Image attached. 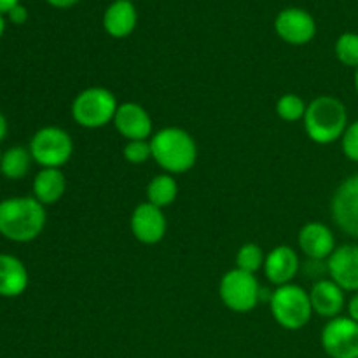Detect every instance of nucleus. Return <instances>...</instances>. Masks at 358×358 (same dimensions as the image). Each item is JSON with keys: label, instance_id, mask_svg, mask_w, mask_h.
<instances>
[{"label": "nucleus", "instance_id": "nucleus-1", "mask_svg": "<svg viewBox=\"0 0 358 358\" xmlns=\"http://www.w3.org/2000/svg\"><path fill=\"white\" fill-rule=\"evenodd\" d=\"M45 208L34 196L0 201V234L14 243H28L41 236L45 227Z\"/></svg>", "mask_w": 358, "mask_h": 358}, {"label": "nucleus", "instance_id": "nucleus-2", "mask_svg": "<svg viewBox=\"0 0 358 358\" xmlns=\"http://www.w3.org/2000/svg\"><path fill=\"white\" fill-rule=\"evenodd\" d=\"M152 159L164 173H185L194 168L198 159V147L194 138L185 129L168 126L159 129L150 138Z\"/></svg>", "mask_w": 358, "mask_h": 358}, {"label": "nucleus", "instance_id": "nucleus-3", "mask_svg": "<svg viewBox=\"0 0 358 358\" xmlns=\"http://www.w3.org/2000/svg\"><path fill=\"white\" fill-rule=\"evenodd\" d=\"M304 131L318 145H329L343 138L348 128V110L339 98L318 96L308 105Z\"/></svg>", "mask_w": 358, "mask_h": 358}, {"label": "nucleus", "instance_id": "nucleus-4", "mask_svg": "<svg viewBox=\"0 0 358 358\" xmlns=\"http://www.w3.org/2000/svg\"><path fill=\"white\" fill-rule=\"evenodd\" d=\"M271 315L280 327L287 331H299L310 324L313 308H311L310 292L296 283L276 287L269 299Z\"/></svg>", "mask_w": 358, "mask_h": 358}, {"label": "nucleus", "instance_id": "nucleus-5", "mask_svg": "<svg viewBox=\"0 0 358 358\" xmlns=\"http://www.w3.org/2000/svg\"><path fill=\"white\" fill-rule=\"evenodd\" d=\"M117 100L107 87H87L72 101V117L86 129H98L110 124L117 112Z\"/></svg>", "mask_w": 358, "mask_h": 358}, {"label": "nucleus", "instance_id": "nucleus-6", "mask_svg": "<svg viewBox=\"0 0 358 358\" xmlns=\"http://www.w3.org/2000/svg\"><path fill=\"white\" fill-rule=\"evenodd\" d=\"M31 159L42 168H62L73 154L72 136L58 126H44L30 140Z\"/></svg>", "mask_w": 358, "mask_h": 358}, {"label": "nucleus", "instance_id": "nucleus-7", "mask_svg": "<svg viewBox=\"0 0 358 358\" xmlns=\"http://www.w3.org/2000/svg\"><path fill=\"white\" fill-rule=\"evenodd\" d=\"M261 287L252 273L234 268L222 276L219 296L226 308L234 313H248L261 301Z\"/></svg>", "mask_w": 358, "mask_h": 358}, {"label": "nucleus", "instance_id": "nucleus-8", "mask_svg": "<svg viewBox=\"0 0 358 358\" xmlns=\"http://www.w3.org/2000/svg\"><path fill=\"white\" fill-rule=\"evenodd\" d=\"M320 343L331 358H358V322L336 317L325 324Z\"/></svg>", "mask_w": 358, "mask_h": 358}, {"label": "nucleus", "instance_id": "nucleus-9", "mask_svg": "<svg viewBox=\"0 0 358 358\" xmlns=\"http://www.w3.org/2000/svg\"><path fill=\"white\" fill-rule=\"evenodd\" d=\"M331 213L343 233L358 240V173L339 184L332 196Z\"/></svg>", "mask_w": 358, "mask_h": 358}, {"label": "nucleus", "instance_id": "nucleus-10", "mask_svg": "<svg viewBox=\"0 0 358 358\" xmlns=\"http://www.w3.org/2000/svg\"><path fill=\"white\" fill-rule=\"evenodd\" d=\"M129 227L131 233L140 243L143 245H156L166 234V217H164L163 208L150 205L149 201L140 203L135 206L129 219Z\"/></svg>", "mask_w": 358, "mask_h": 358}, {"label": "nucleus", "instance_id": "nucleus-11", "mask_svg": "<svg viewBox=\"0 0 358 358\" xmlns=\"http://www.w3.org/2000/svg\"><path fill=\"white\" fill-rule=\"evenodd\" d=\"M331 280L345 292H358V245H343L327 259Z\"/></svg>", "mask_w": 358, "mask_h": 358}, {"label": "nucleus", "instance_id": "nucleus-12", "mask_svg": "<svg viewBox=\"0 0 358 358\" xmlns=\"http://www.w3.org/2000/svg\"><path fill=\"white\" fill-rule=\"evenodd\" d=\"M275 30L285 42L294 45L308 44L317 34V24L310 13L303 9H285L275 21Z\"/></svg>", "mask_w": 358, "mask_h": 358}, {"label": "nucleus", "instance_id": "nucleus-13", "mask_svg": "<svg viewBox=\"0 0 358 358\" xmlns=\"http://www.w3.org/2000/svg\"><path fill=\"white\" fill-rule=\"evenodd\" d=\"M114 126L119 135L126 140H149L152 135V119L142 105L126 101L117 107L114 115Z\"/></svg>", "mask_w": 358, "mask_h": 358}, {"label": "nucleus", "instance_id": "nucleus-14", "mask_svg": "<svg viewBox=\"0 0 358 358\" xmlns=\"http://www.w3.org/2000/svg\"><path fill=\"white\" fill-rule=\"evenodd\" d=\"M299 248L313 261H324L332 255L336 250V238L331 227L320 222H308L301 227L299 236Z\"/></svg>", "mask_w": 358, "mask_h": 358}, {"label": "nucleus", "instance_id": "nucleus-15", "mask_svg": "<svg viewBox=\"0 0 358 358\" xmlns=\"http://www.w3.org/2000/svg\"><path fill=\"white\" fill-rule=\"evenodd\" d=\"M299 271V257L287 245H278L273 248L264 261L266 278L276 287L289 285Z\"/></svg>", "mask_w": 358, "mask_h": 358}, {"label": "nucleus", "instance_id": "nucleus-16", "mask_svg": "<svg viewBox=\"0 0 358 358\" xmlns=\"http://www.w3.org/2000/svg\"><path fill=\"white\" fill-rule=\"evenodd\" d=\"M310 301L313 313L324 318H336L345 308V290L332 280H318L310 290Z\"/></svg>", "mask_w": 358, "mask_h": 358}, {"label": "nucleus", "instance_id": "nucleus-17", "mask_svg": "<svg viewBox=\"0 0 358 358\" xmlns=\"http://www.w3.org/2000/svg\"><path fill=\"white\" fill-rule=\"evenodd\" d=\"M28 287V271L23 262L9 254H0V297H20Z\"/></svg>", "mask_w": 358, "mask_h": 358}, {"label": "nucleus", "instance_id": "nucleus-18", "mask_svg": "<svg viewBox=\"0 0 358 358\" xmlns=\"http://www.w3.org/2000/svg\"><path fill=\"white\" fill-rule=\"evenodd\" d=\"M34 198L42 205H55L66 191V178L62 168H42L34 178Z\"/></svg>", "mask_w": 358, "mask_h": 358}, {"label": "nucleus", "instance_id": "nucleus-19", "mask_svg": "<svg viewBox=\"0 0 358 358\" xmlns=\"http://www.w3.org/2000/svg\"><path fill=\"white\" fill-rule=\"evenodd\" d=\"M103 27L110 37H128L136 27V9L129 0H117L112 3L103 16Z\"/></svg>", "mask_w": 358, "mask_h": 358}, {"label": "nucleus", "instance_id": "nucleus-20", "mask_svg": "<svg viewBox=\"0 0 358 358\" xmlns=\"http://www.w3.org/2000/svg\"><path fill=\"white\" fill-rule=\"evenodd\" d=\"M147 201L157 208H166L177 199L178 184L170 173L156 175L147 185Z\"/></svg>", "mask_w": 358, "mask_h": 358}, {"label": "nucleus", "instance_id": "nucleus-21", "mask_svg": "<svg viewBox=\"0 0 358 358\" xmlns=\"http://www.w3.org/2000/svg\"><path fill=\"white\" fill-rule=\"evenodd\" d=\"M30 150L24 147H10L6 152H2V161H0V173L9 180H20L27 177L31 164Z\"/></svg>", "mask_w": 358, "mask_h": 358}, {"label": "nucleus", "instance_id": "nucleus-22", "mask_svg": "<svg viewBox=\"0 0 358 358\" xmlns=\"http://www.w3.org/2000/svg\"><path fill=\"white\" fill-rule=\"evenodd\" d=\"M308 105L304 103L303 98L299 94L287 93L276 101V114H278L280 119L287 122H296L304 119V114H306Z\"/></svg>", "mask_w": 358, "mask_h": 358}, {"label": "nucleus", "instance_id": "nucleus-23", "mask_svg": "<svg viewBox=\"0 0 358 358\" xmlns=\"http://www.w3.org/2000/svg\"><path fill=\"white\" fill-rule=\"evenodd\" d=\"M266 255L262 248L255 243H245L236 254V268L255 275L264 266Z\"/></svg>", "mask_w": 358, "mask_h": 358}, {"label": "nucleus", "instance_id": "nucleus-24", "mask_svg": "<svg viewBox=\"0 0 358 358\" xmlns=\"http://www.w3.org/2000/svg\"><path fill=\"white\" fill-rule=\"evenodd\" d=\"M336 56L346 66L358 69V34H343L336 42Z\"/></svg>", "mask_w": 358, "mask_h": 358}, {"label": "nucleus", "instance_id": "nucleus-25", "mask_svg": "<svg viewBox=\"0 0 358 358\" xmlns=\"http://www.w3.org/2000/svg\"><path fill=\"white\" fill-rule=\"evenodd\" d=\"M122 156L131 164H143L152 157L150 140H129L122 149Z\"/></svg>", "mask_w": 358, "mask_h": 358}, {"label": "nucleus", "instance_id": "nucleus-26", "mask_svg": "<svg viewBox=\"0 0 358 358\" xmlns=\"http://www.w3.org/2000/svg\"><path fill=\"white\" fill-rule=\"evenodd\" d=\"M341 147L345 156L353 163H358V121L352 122L346 128L345 135L341 138Z\"/></svg>", "mask_w": 358, "mask_h": 358}, {"label": "nucleus", "instance_id": "nucleus-27", "mask_svg": "<svg viewBox=\"0 0 358 358\" xmlns=\"http://www.w3.org/2000/svg\"><path fill=\"white\" fill-rule=\"evenodd\" d=\"M7 16H9V20L13 21V23L23 24L24 21H27L28 13H27V9H24L23 6H20V3H17V6H14L13 9H10L9 13H7Z\"/></svg>", "mask_w": 358, "mask_h": 358}, {"label": "nucleus", "instance_id": "nucleus-28", "mask_svg": "<svg viewBox=\"0 0 358 358\" xmlns=\"http://www.w3.org/2000/svg\"><path fill=\"white\" fill-rule=\"evenodd\" d=\"M348 317L352 318V320L358 322V292L352 297V299H350V303H348Z\"/></svg>", "mask_w": 358, "mask_h": 358}, {"label": "nucleus", "instance_id": "nucleus-29", "mask_svg": "<svg viewBox=\"0 0 358 358\" xmlns=\"http://www.w3.org/2000/svg\"><path fill=\"white\" fill-rule=\"evenodd\" d=\"M20 0H0V14L2 13H9L14 6H17Z\"/></svg>", "mask_w": 358, "mask_h": 358}, {"label": "nucleus", "instance_id": "nucleus-30", "mask_svg": "<svg viewBox=\"0 0 358 358\" xmlns=\"http://www.w3.org/2000/svg\"><path fill=\"white\" fill-rule=\"evenodd\" d=\"M48 2L55 7H70L79 2V0H48Z\"/></svg>", "mask_w": 358, "mask_h": 358}, {"label": "nucleus", "instance_id": "nucleus-31", "mask_svg": "<svg viewBox=\"0 0 358 358\" xmlns=\"http://www.w3.org/2000/svg\"><path fill=\"white\" fill-rule=\"evenodd\" d=\"M6 135H7V119H6V115L0 112V142L6 138Z\"/></svg>", "mask_w": 358, "mask_h": 358}, {"label": "nucleus", "instance_id": "nucleus-32", "mask_svg": "<svg viewBox=\"0 0 358 358\" xmlns=\"http://www.w3.org/2000/svg\"><path fill=\"white\" fill-rule=\"evenodd\" d=\"M3 30H6V20H3L2 14H0V37L3 35Z\"/></svg>", "mask_w": 358, "mask_h": 358}, {"label": "nucleus", "instance_id": "nucleus-33", "mask_svg": "<svg viewBox=\"0 0 358 358\" xmlns=\"http://www.w3.org/2000/svg\"><path fill=\"white\" fill-rule=\"evenodd\" d=\"M355 90H357V93H358V69L355 70Z\"/></svg>", "mask_w": 358, "mask_h": 358}, {"label": "nucleus", "instance_id": "nucleus-34", "mask_svg": "<svg viewBox=\"0 0 358 358\" xmlns=\"http://www.w3.org/2000/svg\"><path fill=\"white\" fill-rule=\"evenodd\" d=\"M0 161H2V152H0Z\"/></svg>", "mask_w": 358, "mask_h": 358}]
</instances>
